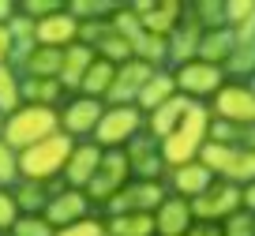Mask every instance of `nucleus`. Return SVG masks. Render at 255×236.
Listing matches in <instances>:
<instances>
[{
  "mask_svg": "<svg viewBox=\"0 0 255 236\" xmlns=\"http://www.w3.org/2000/svg\"><path fill=\"white\" fill-rule=\"evenodd\" d=\"M158 68H150L146 60H131L128 64H120L117 68V79H113V87H109V94H105V105H135V98H139V90L150 83V75Z\"/></svg>",
  "mask_w": 255,
  "mask_h": 236,
  "instance_id": "9d476101",
  "label": "nucleus"
},
{
  "mask_svg": "<svg viewBox=\"0 0 255 236\" xmlns=\"http://www.w3.org/2000/svg\"><path fill=\"white\" fill-rule=\"evenodd\" d=\"M210 117L214 120H229L237 127H252L255 124V94L248 83H225L214 94V105H210Z\"/></svg>",
  "mask_w": 255,
  "mask_h": 236,
  "instance_id": "6e6552de",
  "label": "nucleus"
},
{
  "mask_svg": "<svg viewBox=\"0 0 255 236\" xmlns=\"http://www.w3.org/2000/svg\"><path fill=\"white\" fill-rule=\"evenodd\" d=\"M165 195H169L165 180H131L124 191H117L105 203V210H109V218H117V214H154L165 203Z\"/></svg>",
  "mask_w": 255,
  "mask_h": 236,
  "instance_id": "20e7f679",
  "label": "nucleus"
},
{
  "mask_svg": "<svg viewBox=\"0 0 255 236\" xmlns=\"http://www.w3.org/2000/svg\"><path fill=\"white\" fill-rule=\"evenodd\" d=\"M191 15L203 23V30H218L225 26V0H199L191 4Z\"/></svg>",
  "mask_w": 255,
  "mask_h": 236,
  "instance_id": "72a5a7b5",
  "label": "nucleus"
},
{
  "mask_svg": "<svg viewBox=\"0 0 255 236\" xmlns=\"http://www.w3.org/2000/svg\"><path fill=\"white\" fill-rule=\"evenodd\" d=\"M240 199H244V210H248V214H255V184L240 188Z\"/></svg>",
  "mask_w": 255,
  "mask_h": 236,
  "instance_id": "49530a36",
  "label": "nucleus"
},
{
  "mask_svg": "<svg viewBox=\"0 0 255 236\" xmlns=\"http://www.w3.org/2000/svg\"><path fill=\"white\" fill-rule=\"evenodd\" d=\"M60 60H64L60 49L38 45V49L30 53V60L19 68V75H23V79H56V75H60Z\"/></svg>",
  "mask_w": 255,
  "mask_h": 236,
  "instance_id": "a878e982",
  "label": "nucleus"
},
{
  "mask_svg": "<svg viewBox=\"0 0 255 236\" xmlns=\"http://www.w3.org/2000/svg\"><path fill=\"white\" fill-rule=\"evenodd\" d=\"M173 79H176V94L191 98V102L214 98L218 90L229 83L225 68H218V64H203V60H191V64H184V68H173Z\"/></svg>",
  "mask_w": 255,
  "mask_h": 236,
  "instance_id": "39448f33",
  "label": "nucleus"
},
{
  "mask_svg": "<svg viewBox=\"0 0 255 236\" xmlns=\"http://www.w3.org/2000/svg\"><path fill=\"white\" fill-rule=\"evenodd\" d=\"M79 30H83V23H79L68 8H60V11H53V15L38 19V45L60 49V53H64L68 45H75V41H79Z\"/></svg>",
  "mask_w": 255,
  "mask_h": 236,
  "instance_id": "dca6fc26",
  "label": "nucleus"
},
{
  "mask_svg": "<svg viewBox=\"0 0 255 236\" xmlns=\"http://www.w3.org/2000/svg\"><path fill=\"white\" fill-rule=\"evenodd\" d=\"M248 87H252V94H255V75H252V79H248Z\"/></svg>",
  "mask_w": 255,
  "mask_h": 236,
  "instance_id": "3c124183",
  "label": "nucleus"
},
{
  "mask_svg": "<svg viewBox=\"0 0 255 236\" xmlns=\"http://www.w3.org/2000/svg\"><path fill=\"white\" fill-rule=\"evenodd\" d=\"M105 113V102H94V98H72V102L60 109V131L68 139H83V135H94L98 120Z\"/></svg>",
  "mask_w": 255,
  "mask_h": 236,
  "instance_id": "9b49d317",
  "label": "nucleus"
},
{
  "mask_svg": "<svg viewBox=\"0 0 255 236\" xmlns=\"http://www.w3.org/2000/svg\"><path fill=\"white\" fill-rule=\"evenodd\" d=\"M143 127H146V117L135 105H105L102 120L94 127V142L102 150H124L135 135H143Z\"/></svg>",
  "mask_w": 255,
  "mask_h": 236,
  "instance_id": "7ed1b4c3",
  "label": "nucleus"
},
{
  "mask_svg": "<svg viewBox=\"0 0 255 236\" xmlns=\"http://www.w3.org/2000/svg\"><path fill=\"white\" fill-rule=\"evenodd\" d=\"M124 154H128V169H131L135 180H161L165 161H161L158 139H150V135H135V139L124 146Z\"/></svg>",
  "mask_w": 255,
  "mask_h": 236,
  "instance_id": "f8f14e48",
  "label": "nucleus"
},
{
  "mask_svg": "<svg viewBox=\"0 0 255 236\" xmlns=\"http://www.w3.org/2000/svg\"><path fill=\"white\" fill-rule=\"evenodd\" d=\"M248 23H255V0H225V26L240 30Z\"/></svg>",
  "mask_w": 255,
  "mask_h": 236,
  "instance_id": "e433bc0d",
  "label": "nucleus"
},
{
  "mask_svg": "<svg viewBox=\"0 0 255 236\" xmlns=\"http://www.w3.org/2000/svg\"><path fill=\"white\" fill-rule=\"evenodd\" d=\"M102 154H105V150L98 146L94 139H90V142H75L72 154H68V165H64V180H68V188L87 191V184L94 180L98 165H102Z\"/></svg>",
  "mask_w": 255,
  "mask_h": 236,
  "instance_id": "2eb2a0df",
  "label": "nucleus"
},
{
  "mask_svg": "<svg viewBox=\"0 0 255 236\" xmlns=\"http://www.w3.org/2000/svg\"><path fill=\"white\" fill-rule=\"evenodd\" d=\"M0 64H11V34H8V23L0 26Z\"/></svg>",
  "mask_w": 255,
  "mask_h": 236,
  "instance_id": "a18cd8bd",
  "label": "nucleus"
},
{
  "mask_svg": "<svg viewBox=\"0 0 255 236\" xmlns=\"http://www.w3.org/2000/svg\"><path fill=\"white\" fill-rule=\"evenodd\" d=\"M214 184V173H210L203 161H188L180 169H169V195H180V199H199L203 191Z\"/></svg>",
  "mask_w": 255,
  "mask_h": 236,
  "instance_id": "f3484780",
  "label": "nucleus"
},
{
  "mask_svg": "<svg viewBox=\"0 0 255 236\" xmlns=\"http://www.w3.org/2000/svg\"><path fill=\"white\" fill-rule=\"evenodd\" d=\"M240 146L255 154V124H252V127H244V142H240Z\"/></svg>",
  "mask_w": 255,
  "mask_h": 236,
  "instance_id": "09e8293b",
  "label": "nucleus"
},
{
  "mask_svg": "<svg viewBox=\"0 0 255 236\" xmlns=\"http://www.w3.org/2000/svg\"><path fill=\"white\" fill-rule=\"evenodd\" d=\"M4 120H8V117H4V113H0V135H4Z\"/></svg>",
  "mask_w": 255,
  "mask_h": 236,
  "instance_id": "8fccbe9b",
  "label": "nucleus"
},
{
  "mask_svg": "<svg viewBox=\"0 0 255 236\" xmlns=\"http://www.w3.org/2000/svg\"><path fill=\"white\" fill-rule=\"evenodd\" d=\"M131 11L139 15V26H143V34H154V38H169V34L180 26L184 19V4L180 0H139V4H131Z\"/></svg>",
  "mask_w": 255,
  "mask_h": 236,
  "instance_id": "1a4fd4ad",
  "label": "nucleus"
},
{
  "mask_svg": "<svg viewBox=\"0 0 255 236\" xmlns=\"http://www.w3.org/2000/svg\"><path fill=\"white\" fill-rule=\"evenodd\" d=\"M191 225H195L191 203L180 199V195H165V203L154 210V229H158V236H184Z\"/></svg>",
  "mask_w": 255,
  "mask_h": 236,
  "instance_id": "a211bd4d",
  "label": "nucleus"
},
{
  "mask_svg": "<svg viewBox=\"0 0 255 236\" xmlns=\"http://www.w3.org/2000/svg\"><path fill=\"white\" fill-rule=\"evenodd\" d=\"M113 79H117V64H109V60H102V56H98V60L90 64L87 79H83L79 94H83V98H94V102H105V94H109V87H113Z\"/></svg>",
  "mask_w": 255,
  "mask_h": 236,
  "instance_id": "bb28decb",
  "label": "nucleus"
},
{
  "mask_svg": "<svg viewBox=\"0 0 255 236\" xmlns=\"http://www.w3.org/2000/svg\"><path fill=\"white\" fill-rule=\"evenodd\" d=\"M60 98H64V87L56 79H23V102L26 105H49V109H56Z\"/></svg>",
  "mask_w": 255,
  "mask_h": 236,
  "instance_id": "c756f323",
  "label": "nucleus"
},
{
  "mask_svg": "<svg viewBox=\"0 0 255 236\" xmlns=\"http://www.w3.org/2000/svg\"><path fill=\"white\" fill-rule=\"evenodd\" d=\"M8 34H11V68L19 71L30 60V53L38 49V23L30 15H23V11H15L8 19Z\"/></svg>",
  "mask_w": 255,
  "mask_h": 236,
  "instance_id": "aec40b11",
  "label": "nucleus"
},
{
  "mask_svg": "<svg viewBox=\"0 0 255 236\" xmlns=\"http://www.w3.org/2000/svg\"><path fill=\"white\" fill-rule=\"evenodd\" d=\"M222 236H255V214L237 210L233 218L222 221Z\"/></svg>",
  "mask_w": 255,
  "mask_h": 236,
  "instance_id": "ea45409f",
  "label": "nucleus"
},
{
  "mask_svg": "<svg viewBox=\"0 0 255 236\" xmlns=\"http://www.w3.org/2000/svg\"><path fill=\"white\" fill-rule=\"evenodd\" d=\"M15 184H19V150H11L0 139V188L11 191Z\"/></svg>",
  "mask_w": 255,
  "mask_h": 236,
  "instance_id": "f704fd0d",
  "label": "nucleus"
},
{
  "mask_svg": "<svg viewBox=\"0 0 255 236\" xmlns=\"http://www.w3.org/2000/svg\"><path fill=\"white\" fill-rule=\"evenodd\" d=\"M207 142H222V146H240L244 142V127L229 124V120H210V135Z\"/></svg>",
  "mask_w": 255,
  "mask_h": 236,
  "instance_id": "58836bf2",
  "label": "nucleus"
},
{
  "mask_svg": "<svg viewBox=\"0 0 255 236\" xmlns=\"http://www.w3.org/2000/svg\"><path fill=\"white\" fill-rule=\"evenodd\" d=\"M237 210H244V199H240V188L229 180H214L199 199H191V218L195 221H214L222 225L225 218H233Z\"/></svg>",
  "mask_w": 255,
  "mask_h": 236,
  "instance_id": "423d86ee",
  "label": "nucleus"
},
{
  "mask_svg": "<svg viewBox=\"0 0 255 236\" xmlns=\"http://www.w3.org/2000/svg\"><path fill=\"white\" fill-rule=\"evenodd\" d=\"M15 11H19V8H15V4H11V0H0V26L8 23V19L15 15Z\"/></svg>",
  "mask_w": 255,
  "mask_h": 236,
  "instance_id": "de8ad7c7",
  "label": "nucleus"
},
{
  "mask_svg": "<svg viewBox=\"0 0 255 236\" xmlns=\"http://www.w3.org/2000/svg\"><path fill=\"white\" fill-rule=\"evenodd\" d=\"M11 195H15V203H19V210H23V214H45V203H49L45 184L19 180L15 188H11Z\"/></svg>",
  "mask_w": 255,
  "mask_h": 236,
  "instance_id": "7c9ffc66",
  "label": "nucleus"
},
{
  "mask_svg": "<svg viewBox=\"0 0 255 236\" xmlns=\"http://www.w3.org/2000/svg\"><path fill=\"white\" fill-rule=\"evenodd\" d=\"M225 75H237V79L255 75V23L237 30V49H233L229 64H225Z\"/></svg>",
  "mask_w": 255,
  "mask_h": 236,
  "instance_id": "393cba45",
  "label": "nucleus"
},
{
  "mask_svg": "<svg viewBox=\"0 0 255 236\" xmlns=\"http://www.w3.org/2000/svg\"><path fill=\"white\" fill-rule=\"evenodd\" d=\"M8 236H56V229L49 225L41 214H23V218L15 221V229H11Z\"/></svg>",
  "mask_w": 255,
  "mask_h": 236,
  "instance_id": "4c0bfd02",
  "label": "nucleus"
},
{
  "mask_svg": "<svg viewBox=\"0 0 255 236\" xmlns=\"http://www.w3.org/2000/svg\"><path fill=\"white\" fill-rule=\"evenodd\" d=\"M191 109V98H184V94H176V98H169L161 109H154L150 117H146V135L150 139H169V135L180 127V120H184V113Z\"/></svg>",
  "mask_w": 255,
  "mask_h": 236,
  "instance_id": "412c9836",
  "label": "nucleus"
},
{
  "mask_svg": "<svg viewBox=\"0 0 255 236\" xmlns=\"http://www.w3.org/2000/svg\"><path fill=\"white\" fill-rule=\"evenodd\" d=\"M113 236H158L154 229V214H117V218L105 221Z\"/></svg>",
  "mask_w": 255,
  "mask_h": 236,
  "instance_id": "cd10ccee",
  "label": "nucleus"
},
{
  "mask_svg": "<svg viewBox=\"0 0 255 236\" xmlns=\"http://www.w3.org/2000/svg\"><path fill=\"white\" fill-rule=\"evenodd\" d=\"M233 49H237V30L218 26V30H207V34H203V41H199V60L225 68V64H229V56H233Z\"/></svg>",
  "mask_w": 255,
  "mask_h": 236,
  "instance_id": "b1692460",
  "label": "nucleus"
},
{
  "mask_svg": "<svg viewBox=\"0 0 255 236\" xmlns=\"http://www.w3.org/2000/svg\"><path fill=\"white\" fill-rule=\"evenodd\" d=\"M102 236H113V233H109V229H105V233H102Z\"/></svg>",
  "mask_w": 255,
  "mask_h": 236,
  "instance_id": "603ef678",
  "label": "nucleus"
},
{
  "mask_svg": "<svg viewBox=\"0 0 255 236\" xmlns=\"http://www.w3.org/2000/svg\"><path fill=\"white\" fill-rule=\"evenodd\" d=\"M102 233H105V221H98V218H83L75 225L56 229V236H102Z\"/></svg>",
  "mask_w": 255,
  "mask_h": 236,
  "instance_id": "79ce46f5",
  "label": "nucleus"
},
{
  "mask_svg": "<svg viewBox=\"0 0 255 236\" xmlns=\"http://www.w3.org/2000/svg\"><path fill=\"white\" fill-rule=\"evenodd\" d=\"M169 98H176V79H173V71L158 68V71L150 75V83H146V87L139 90L135 109L143 113V117H150V113H154V109H161V105H165Z\"/></svg>",
  "mask_w": 255,
  "mask_h": 236,
  "instance_id": "4be33fe9",
  "label": "nucleus"
},
{
  "mask_svg": "<svg viewBox=\"0 0 255 236\" xmlns=\"http://www.w3.org/2000/svg\"><path fill=\"white\" fill-rule=\"evenodd\" d=\"M19 105H23V75L11 64H0V113L11 117Z\"/></svg>",
  "mask_w": 255,
  "mask_h": 236,
  "instance_id": "c85d7f7f",
  "label": "nucleus"
},
{
  "mask_svg": "<svg viewBox=\"0 0 255 236\" xmlns=\"http://www.w3.org/2000/svg\"><path fill=\"white\" fill-rule=\"evenodd\" d=\"M60 131V109H49V105H19L15 113H11L8 120H4V135L0 139L8 142L11 150H30L38 146L41 139H49V135Z\"/></svg>",
  "mask_w": 255,
  "mask_h": 236,
  "instance_id": "f257e3e1",
  "label": "nucleus"
},
{
  "mask_svg": "<svg viewBox=\"0 0 255 236\" xmlns=\"http://www.w3.org/2000/svg\"><path fill=\"white\" fill-rule=\"evenodd\" d=\"M94 60H98V56H94V49H90V45H83V41L68 45V49H64V60H60V75H56V83H60L64 90H79Z\"/></svg>",
  "mask_w": 255,
  "mask_h": 236,
  "instance_id": "6ab92c4d",
  "label": "nucleus"
},
{
  "mask_svg": "<svg viewBox=\"0 0 255 236\" xmlns=\"http://www.w3.org/2000/svg\"><path fill=\"white\" fill-rule=\"evenodd\" d=\"M19 218H23V210H19L15 195H11V191H4V188H0V233H11Z\"/></svg>",
  "mask_w": 255,
  "mask_h": 236,
  "instance_id": "a19ab883",
  "label": "nucleus"
},
{
  "mask_svg": "<svg viewBox=\"0 0 255 236\" xmlns=\"http://www.w3.org/2000/svg\"><path fill=\"white\" fill-rule=\"evenodd\" d=\"M64 4H53V0H26V4H19V11H23V15H30L34 23H38V19H45V15H53V11H60Z\"/></svg>",
  "mask_w": 255,
  "mask_h": 236,
  "instance_id": "37998d69",
  "label": "nucleus"
},
{
  "mask_svg": "<svg viewBox=\"0 0 255 236\" xmlns=\"http://www.w3.org/2000/svg\"><path fill=\"white\" fill-rule=\"evenodd\" d=\"M203 34H207V30H203V23L191 15V8H188V11H184V19H180V26L169 34V64H173V68H184V64L199 60Z\"/></svg>",
  "mask_w": 255,
  "mask_h": 236,
  "instance_id": "4468645a",
  "label": "nucleus"
},
{
  "mask_svg": "<svg viewBox=\"0 0 255 236\" xmlns=\"http://www.w3.org/2000/svg\"><path fill=\"white\" fill-rule=\"evenodd\" d=\"M135 60H146L150 68H165L169 64V38L143 34V38L135 41Z\"/></svg>",
  "mask_w": 255,
  "mask_h": 236,
  "instance_id": "2f4dec72",
  "label": "nucleus"
},
{
  "mask_svg": "<svg viewBox=\"0 0 255 236\" xmlns=\"http://www.w3.org/2000/svg\"><path fill=\"white\" fill-rule=\"evenodd\" d=\"M203 146H207V142L191 139V135H184V131H173L169 139L158 142L165 169H180V165H188V161H199V150H203Z\"/></svg>",
  "mask_w": 255,
  "mask_h": 236,
  "instance_id": "5701e85b",
  "label": "nucleus"
},
{
  "mask_svg": "<svg viewBox=\"0 0 255 236\" xmlns=\"http://www.w3.org/2000/svg\"><path fill=\"white\" fill-rule=\"evenodd\" d=\"M117 8L120 4H109V0H72V4H68V11H72L79 23H102V19H109Z\"/></svg>",
  "mask_w": 255,
  "mask_h": 236,
  "instance_id": "473e14b6",
  "label": "nucleus"
},
{
  "mask_svg": "<svg viewBox=\"0 0 255 236\" xmlns=\"http://www.w3.org/2000/svg\"><path fill=\"white\" fill-rule=\"evenodd\" d=\"M128 184H131L128 154H124V150H105V154H102V165H98V173H94V180L87 184V199L105 206L117 191H124Z\"/></svg>",
  "mask_w": 255,
  "mask_h": 236,
  "instance_id": "0eeeda50",
  "label": "nucleus"
},
{
  "mask_svg": "<svg viewBox=\"0 0 255 236\" xmlns=\"http://www.w3.org/2000/svg\"><path fill=\"white\" fill-rule=\"evenodd\" d=\"M184 236H222V225H214V221H195Z\"/></svg>",
  "mask_w": 255,
  "mask_h": 236,
  "instance_id": "c03bdc74",
  "label": "nucleus"
},
{
  "mask_svg": "<svg viewBox=\"0 0 255 236\" xmlns=\"http://www.w3.org/2000/svg\"><path fill=\"white\" fill-rule=\"evenodd\" d=\"M75 139H68L64 131L41 139L38 146L23 150L19 154V180H30V184H49L56 176H64V165H68V154H72Z\"/></svg>",
  "mask_w": 255,
  "mask_h": 236,
  "instance_id": "f03ea898",
  "label": "nucleus"
},
{
  "mask_svg": "<svg viewBox=\"0 0 255 236\" xmlns=\"http://www.w3.org/2000/svg\"><path fill=\"white\" fill-rule=\"evenodd\" d=\"M225 180L237 184V188L255 184V154H252V150L240 146V154H237V161H233V169H229V176H225Z\"/></svg>",
  "mask_w": 255,
  "mask_h": 236,
  "instance_id": "c9c22d12",
  "label": "nucleus"
},
{
  "mask_svg": "<svg viewBox=\"0 0 255 236\" xmlns=\"http://www.w3.org/2000/svg\"><path fill=\"white\" fill-rule=\"evenodd\" d=\"M41 218H45L53 229H64V225H75V221L90 218V199H87V191L64 188V191H56V195H49L45 214H41Z\"/></svg>",
  "mask_w": 255,
  "mask_h": 236,
  "instance_id": "ddd939ff",
  "label": "nucleus"
}]
</instances>
